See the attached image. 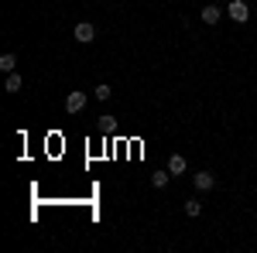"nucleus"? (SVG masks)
Instances as JSON below:
<instances>
[{"label":"nucleus","mask_w":257,"mask_h":253,"mask_svg":"<svg viewBox=\"0 0 257 253\" xmlns=\"http://www.w3.org/2000/svg\"><path fill=\"white\" fill-rule=\"evenodd\" d=\"M192 181H196L199 192H213V185H216V175H213V171H196V175H192Z\"/></svg>","instance_id":"obj_3"},{"label":"nucleus","mask_w":257,"mask_h":253,"mask_svg":"<svg viewBox=\"0 0 257 253\" xmlns=\"http://www.w3.org/2000/svg\"><path fill=\"white\" fill-rule=\"evenodd\" d=\"M168 181H172V171H155L151 175V185L155 188H168Z\"/></svg>","instance_id":"obj_7"},{"label":"nucleus","mask_w":257,"mask_h":253,"mask_svg":"<svg viewBox=\"0 0 257 253\" xmlns=\"http://www.w3.org/2000/svg\"><path fill=\"white\" fill-rule=\"evenodd\" d=\"M86 103H89V96L76 89V93H69V96H65V110H69V113H82V110H86Z\"/></svg>","instance_id":"obj_2"},{"label":"nucleus","mask_w":257,"mask_h":253,"mask_svg":"<svg viewBox=\"0 0 257 253\" xmlns=\"http://www.w3.org/2000/svg\"><path fill=\"white\" fill-rule=\"evenodd\" d=\"M4 89H7V93H21V76H18V72H7V82H4Z\"/></svg>","instance_id":"obj_8"},{"label":"nucleus","mask_w":257,"mask_h":253,"mask_svg":"<svg viewBox=\"0 0 257 253\" xmlns=\"http://www.w3.org/2000/svg\"><path fill=\"white\" fill-rule=\"evenodd\" d=\"M93 38H96V28H93L89 21H82V24H76V41H79V45H89Z\"/></svg>","instance_id":"obj_4"},{"label":"nucleus","mask_w":257,"mask_h":253,"mask_svg":"<svg viewBox=\"0 0 257 253\" xmlns=\"http://www.w3.org/2000/svg\"><path fill=\"white\" fill-rule=\"evenodd\" d=\"M226 14L237 21V24H247V21H250V7H247L243 0H230V4H226Z\"/></svg>","instance_id":"obj_1"},{"label":"nucleus","mask_w":257,"mask_h":253,"mask_svg":"<svg viewBox=\"0 0 257 253\" xmlns=\"http://www.w3.org/2000/svg\"><path fill=\"white\" fill-rule=\"evenodd\" d=\"M0 69H4V72H18V59H14L11 52H7V55H0Z\"/></svg>","instance_id":"obj_9"},{"label":"nucleus","mask_w":257,"mask_h":253,"mask_svg":"<svg viewBox=\"0 0 257 253\" xmlns=\"http://www.w3.org/2000/svg\"><path fill=\"white\" fill-rule=\"evenodd\" d=\"M199 18L206 21V24H219V18H223V7H216V4H206V7L199 11Z\"/></svg>","instance_id":"obj_5"},{"label":"nucleus","mask_w":257,"mask_h":253,"mask_svg":"<svg viewBox=\"0 0 257 253\" xmlns=\"http://www.w3.org/2000/svg\"><path fill=\"white\" fill-rule=\"evenodd\" d=\"M199 212H202V202H199V198H189V202H185V215H189V219H196Z\"/></svg>","instance_id":"obj_11"},{"label":"nucleus","mask_w":257,"mask_h":253,"mask_svg":"<svg viewBox=\"0 0 257 253\" xmlns=\"http://www.w3.org/2000/svg\"><path fill=\"white\" fill-rule=\"evenodd\" d=\"M93 96H96V99H99V103H106V99L113 96V89H110V86H106V82H99L96 89H93Z\"/></svg>","instance_id":"obj_10"},{"label":"nucleus","mask_w":257,"mask_h":253,"mask_svg":"<svg viewBox=\"0 0 257 253\" xmlns=\"http://www.w3.org/2000/svg\"><path fill=\"white\" fill-rule=\"evenodd\" d=\"M168 171H172V175H185V154H172L168 157Z\"/></svg>","instance_id":"obj_6"}]
</instances>
